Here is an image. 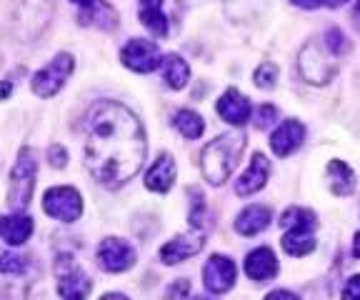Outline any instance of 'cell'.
Returning a JSON list of instances; mask_svg holds the SVG:
<instances>
[{"mask_svg": "<svg viewBox=\"0 0 360 300\" xmlns=\"http://www.w3.org/2000/svg\"><path fill=\"white\" fill-rule=\"evenodd\" d=\"M353 15H355V25L360 28V0H358V6H355V13H353Z\"/></svg>", "mask_w": 360, "mask_h": 300, "instance_id": "40", "label": "cell"}, {"mask_svg": "<svg viewBox=\"0 0 360 300\" xmlns=\"http://www.w3.org/2000/svg\"><path fill=\"white\" fill-rule=\"evenodd\" d=\"M265 300H298V295L290 293V290H273V293L265 295Z\"/></svg>", "mask_w": 360, "mask_h": 300, "instance_id": "33", "label": "cell"}, {"mask_svg": "<svg viewBox=\"0 0 360 300\" xmlns=\"http://www.w3.org/2000/svg\"><path fill=\"white\" fill-rule=\"evenodd\" d=\"M98 263H101L103 270H108V273H123V270H128V268H133L135 250H133V245L120 238H105L98 245Z\"/></svg>", "mask_w": 360, "mask_h": 300, "instance_id": "11", "label": "cell"}, {"mask_svg": "<svg viewBox=\"0 0 360 300\" xmlns=\"http://www.w3.org/2000/svg\"><path fill=\"white\" fill-rule=\"evenodd\" d=\"M328 48L326 46H318V43H308L300 53V73L308 83L313 85H321L328 83L335 73V65H333L330 56H328Z\"/></svg>", "mask_w": 360, "mask_h": 300, "instance_id": "8", "label": "cell"}, {"mask_svg": "<svg viewBox=\"0 0 360 300\" xmlns=\"http://www.w3.org/2000/svg\"><path fill=\"white\" fill-rule=\"evenodd\" d=\"M292 6H300V8H321V6H326V0H290Z\"/></svg>", "mask_w": 360, "mask_h": 300, "instance_id": "34", "label": "cell"}, {"mask_svg": "<svg viewBox=\"0 0 360 300\" xmlns=\"http://www.w3.org/2000/svg\"><path fill=\"white\" fill-rule=\"evenodd\" d=\"M215 110H218V115L225 123L231 125H245L250 120V100L240 91H236V88L225 91V96L218 100Z\"/></svg>", "mask_w": 360, "mask_h": 300, "instance_id": "15", "label": "cell"}, {"mask_svg": "<svg viewBox=\"0 0 360 300\" xmlns=\"http://www.w3.org/2000/svg\"><path fill=\"white\" fill-rule=\"evenodd\" d=\"M202 248H205V233L193 228L191 233H183V235H178V238H173L160 248V261L168 263V266H175V263L198 255Z\"/></svg>", "mask_w": 360, "mask_h": 300, "instance_id": "12", "label": "cell"}, {"mask_svg": "<svg viewBox=\"0 0 360 300\" xmlns=\"http://www.w3.org/2000/svg\"><path fill=\"white\" fill-rule=\"evenodd\" d=\"M56 278H58V293L63 300H85L90 293V278L78 268L73 255H58L56 261Z\"/></svg>", "mask_w": 360, "mask_h": 300, "instance_id": "5", "label": "cell"}, {"mask_svg": "<svg viewBox=\"0 0 360 300\" xmlns=\"http://www.w3.org/2000/svg\"><path fill=\"white\" fill-rule=\"evenodd\" d=\"M245 273H248V278H253L258 283H265L270 278H276L278 275L276 253L270 248H255L253 253L245 258Z\"/></svg>", "mask_w": 360, "mask_h": 300, "instance_id": "18", "label": "cell"}, {"mask_svg": "<svg viewBox=\"0 0 360 300\" xmlns=\"http://www.w3.org/2000/svg\"><path fill=\"white\" fill-rule=\"evenodd\" d=\"M120 60L123 65H128L135 73H153L160 65V48L153 40L133 38L125 43V48L120 51Z\"/></svg>", "mask_w": 360, "mask_h": 300, "instance_id": "9", "label": "cell"}, {"mask_svg": "<svg viewBox=\"0 0 360 300\" xmlns=\"http://www.w3.org/2000/svg\"><path fill=\"white\" fill-rule=\"evenodd\" d=\"M18 8V23L22 33H28L33 25V35L45 28L48 18H51V0H13Z\"/></svg>", "mask_w": 360, "mask_h": 300, "instance_id": "14", "label": "cell"}, {"mask_svg": "<svg viewBox=\"0 0 360 300\" xmlns=\"http://www.w3.org/2000/svg\"><path fill=\"white\" fill-rule=\"evenodd\" d=\"M75 68V60L73 56H68V53H60L51 60V65L43 70H38L33 78V93L40 98H53L58 91H60L63 85H65L68 75L73 73Z\"/></svg>", "mask_w": 360, "mask_h": 300, "instance_id": "7", "label": "cell"}, {"mask_svg": "<svg viewBox=\"0 0 360 300\" xmlns=\"http://www.w3.org/2000/svg\"><path fill=\"white\" fill-rule=\"evenodd\" d=\"M278 80V65L276 63H260V68L255 70V85L263 88V91H270Z\"/></svg>", "mask_w": 360, "mask_h": 300, "instance_id": "27", "label": "cell"}, {"mask_svg": "<svg viewBox=\"0 0 360 300\" xmlns=\"http://www.w3.org/2000/svg\"><path fill=\"white\" fill-rule=\"evenodd\" d=\"M188 290H191V283H188V280H175V283L168 288V293H165V300H183L188 295Z\"/></svg>", "mask_w": 360, "mask_h": 300, "instance_id": "30", "label": "cell"}, {"mask_svg": "<svg viewBox=\"0 0 360 300\" xmlns=\"http://www.w3.org/2000/svg\"><path fill=\"white\" fill-rule=\"evenodd\" d=\"M323 46L330 51V56H345V53H348V48H350V43H348V38L340 33V30L333 28V30H328V33H326V43H323Z\"/></svg>", "mask_w": 360, "mask_h": 300, "instance_id": "28", "label": "cell"}, {"mask_svg": "<svg viewBox=\"0 0 360 300\" xmlns=\"http://www.w3.org/2000/svg\"><path fill=\"white\" fill-rule=\"evenodd\" d=\"M283 226H285V235H283V250L292 258H303V255L315 250V228H318V218L315 213L305 208H290L283 213Z\"/></svg>", "mask_w": 360, "mask_h": 300, "instance_id": "3", "label": "cell"}, {"mask_svg": "<svg viewBox=\"0 0 360 300\" xmlns=\"http://www.w3.org/2000/svg\"><path fill=\"white\" fill-rule=\"evenodd\" d=\"M268 176H270V163H268V158H265L263 153H255L253 160H250V168H248L245 173H243V176L238 178L236 193H238V195H253V193H258L260 188L265 185Z\"/></svg>", "mask_w": 360, "mask_h": 300, "instance_id": "16", "label": "cell"}, {"mask_svg": "<svg viewBox=\"0 0 360 300\" xmlns=\"http://www.w3.org/2000/svg\"><path fill=\"white\" fill-rule=\"evenodd\" d=\"M245 148L243 133H223L215 141H210L200 153V170L210 185H223L231 173L236 170L238 160Z\"/></svg>", "mask_w": 360, "mask_h": 300, "instance_id": "2", "label": "cell"}, {"mask_svg": "<svg viewBox=\"0 0 360 300\" xmlns=\"http://www.w3.org/2000/svg\"><path fill=\"white\" fill-rule=\"evenodd\" d=\"M43 210L51 218H56V221L75 223L80 218V213H83V198H80V193L75 188L58 185L45 193Z\"/></svg>", "mask_w": 360, "mask_h": 300, "instance_id": "6", "label": "cell"}, {"mask_svg": "<svg viewBox=\"0 0 360 300\" xmlns=\"http://www.w3.org/2000/svg\"><path fill=\"white\" fill-rule=\"evenodd\" d=\"M305 138V125L300 120H283L276 128V133L270 136V148L278 158H288L290 153H295L300 145H303Z\"/></svg>", "mask_w": 360, "mask_h": 300, "instance_id": "13", "label": "cell"}, {"mask_svg": "<svg viewBox=\"0 0 360 300\" xmlns=\"http://www.w3.org/2000/svg\"><path fill=\"white\" fill-rule=\"evenodd\" d=\"M73 3H75V6H80V8H85V11L96 6V0H73Z\"/></svg>", "mask_w": 360, "mask_h": 300, "instance_id": "36", "label": "cell"}, {"mask_svg": "<svg viewBox=\"0 0 360 300\" xmlns=\"http://www.w3.org/2000/svg\"><path fill=\"white\" fill-rule=\"evenodd\" d=\"M11 88H13L11 80H6V83H0V98H3V100H6V98L11 96Z\"/></svg>", "mask_w": 360, "mask_h": 300, "instance_id": "35", "label": "cell"}, {"mask_svg": "<svg viewBox=\"0 0 360 300\" xmlns=\"http://www.w3.org/2000/svg\"><path fill=\"white\" fill-rule=\"evenodd\" d=\"M173 125L188 138V141H195V138H200L202 131H205L202 118L198 113H193V110H180V113H175Z\"/></svg>", "mask_w": 360, "mask_h": 300, "instance_id": "24", "label": "cell"}, {"mask_svg": "<svg viewBox=\"0 0 360 300\" xmlns=\"http://www.w3.org/2000/svg\"><path fill=\"white\" fill-rule=\"evenodd\" d=\"M193 300H210V298H202V295H198V298H193Z\"/></svg>", "mask_w": 360, "mask_h": 300, "instance_id": "41", "label": "cell"}, {"mask_svg": "<svg viewBox=\"0 0 360 300\" xmlns=\"http://www.w3.org/2000/svg\"><path fill=\"white\" fill-rule=\"evenodd\" d=\"M48 158H51L53 168H65L68 165V153H65V148H60V145H53L51 153H48Z\"/></svg>", "mask_w": 360, "mask_h": 300, "instance_id": "32", "label": "cell"}, {"mask_svg": "<svg viewBox=\"0 0 360 300\" xmlns=\"http://www.w3.org/2000/svg\"><path fill=\"white\" fill-rule=\"evenodd\" d=\"M141 20L155 38L168 35V20L163 15V0H141Z\"/></svg>", "mask_w": 360, "mask_h": 300, "instance_id": "21", "label": "cell"}, {"mask_svg": "<svg viewBox=\"0 0 360 300\" xmlns=\"http://www.w3.org/2000/svg\"><path fill=\"white\" fill-rule=\"evenodd\" d=\"M33 235V221L28 216H0V238L8 245H22L28 243Z\"/></svg>", "mask_w": 360, "mask_h": 300, "instance_id": "19", "label": "cell"}, {"mask_svg": "<svg viewBox=\"0 0 360 300\" xmlns=\"http://www.w3.org/2000/svg\"><path fill=\"white\" fill-rule=\"evenodd\" d=\"M353 253H355V258H360V233L355 235V248H353Z\"/></svg>", "mask_w": 360, "mask_h": 300, "instance_id": "39", "label": "cell"}, {"mask_svg": "<svg viewBox=\"0 0 360 300\" xmlns=\"http://www.w3.org/2000/svg\"><path fill=\"white\" fill-rule=\"evenodd\" d=\"M146 160V131L125 105L101 100L88 115L85 165L103 185H120L141 170Z\"/></svg>", "mask_w": 360, "mask_h": 300, "instance_id": "1", "label": "cell"}, {"mask_svg": "<svg viewBox=\"0 0 360 300\" xmlns=\"http://www.w3.org/2000/svg\"><path fill=\"white\" fill-rule=\"evenodd\" d=\"M278 115L281 113H278L276 105H260L258 113H255V128H258V131H265V128H270V125L276 123Z\"/></svg>", "mask_w": 360, "mask_h": 300, "instance_id": "29", "label": "cell"}, {"mask_svg": "<svg viewBox=\"0 0 360 300\" xmlns=\"http://www.w3.org/2000/svg\"><path fill=\"white\" fill-rule=\"evenodd\" d=\"M343 300H360V275L348 278L343 288Z\"/></svg>", "mask_w": 360, "mask_h": 300, "instance_id": "31", "label": "cell"}, {"mask_svg": "<svg viewBox=\"0 0 360 300\" xmlns=\"http://www.w3.org/2000/svg\"><path fill=\"white\" fill-rule=\"evenodd\" d=\"M35 173H38V160L30 148H22L18 153V160L13 165L11 173V188H8V203L13 210L28 208L30 198H33L35 188Z\"/></svg>", "mask_w": 360, "mask_h": 300, "instance_id": "4", "label": "cell"}, {"mask_svg": "<svg viewBox=\"0 0 360 300\" xmlns=\"http://www.w3.org/2000/svg\"><path fill=\"white\" fill-rule=\"evenodd\" d=\"M101 300H128L125 295H120V293H108V295H103Z\"/></svg>", "mask_w": 360, "mask_h": 300, "instance_id": "37", "label": "cell"}, {"mask_svg": "<svg viewBox=\"0 0 360 300\" xmlns=\"http://www.w3.org/2000/svg\"><path fill=\"white\" fill-rule=\"evenodd\" d=\"M343 3H348V0H326V6H330V8H340Z\"/></svg>", "mask_w": 360, "mask_h": 300, "instance_id": "38", "label": "cell"}, {"mask_svg": "<svg viewBox=\"0 0 360 300\" xmlns=\"http://www.w3.org/2000/svg\"><path fill=\"white\" fill-rule=\"evenodd\" d=\"M80 20L83 23H93L98 25V28H103V30H110V28H115L118 25V15H115V11H112L108 3H101V6H93V8H88L85 11V15H80Z\"/></svg>", "mask_w": 360, "mask_h": 300, "instance_id": "25", "label": "cell"}, {"mask_svg": "<svg viewBox=\"0 0 360 300\" xmlns=\"http://www.w3.org/2000/svg\"><path fill=\"white\" fill-rule=\"evenodd\" d=\"M25 258L11 253V250H0V275H20L25 270Z\"/></svg>", "mask_w": 360, "mask_h": 300, "instance_id": "26", "label": "cell"}, {"mask_svg": "<svg viewBox=\"0 0 360 300\" xmlns=\"http://www.w3.org/2000/svg\"><path fill=\"white\" fill-rule=\"evenodd\" d=\"M238 268L231 258L225 255H210V261L202 268V283L210 293H228L236 285Z\"/></svg>", "mask_w": 360, "mask_h": 300, "instance_id": "10", "label": "cell"}, {"mask_svg": "<svg viewBox=\"0 0 360 300\" xmlns=\"http://www.w3.org/2000/svg\"><path fill=\"white\" fill-rule=\"evenodd\" d=\"M163 78L173 91H180V88L188 85L191 68H188V63L180 56H168V58H163Z\"/></svg>", "mask_w": 360, "mask_h": 300, "instance_id": "23", "label": "cell"}, {"mask_svg": "<svg viewBox=\"0 0 360 300\" xmlns=\"http://www.w3.org/2000/svg\"><path fill=\"white\" fill-rule=\"evenodd\" d=\"M175 176H178V165H175L173 155L163 153L158 155V160L153 163V168L148 170L146 176V185L148 190H155V193H168L175 183Z\"/></svg>", "mask_w": 360, "mask_h": 300, "instance_id": "17", "label": "cell"}, {"mask_svg": "<svg viewBox=\"0 0 360 300\" xmlns=\"http://www.w3.org/2000/svg\"><path fill=\"white\" fill-rule=\"evenodd\" d=\"M268 226H270V210L265 205H250V208L243 210L236 221V230L240 235H258Z\"/></svg>", "mask_w": 360, "mask_h": 300, "instance_id": "20", "label": "cell"}, {"mask_svg": "<svg viewBox=\"0 0 360 300\" xmlns=\"http://www.w3.org/2000/svg\"><path fill=\"white\" fill-rule=\"evenodd\" d=\"M328 181H330V190L335 195H340V198H345V195H350L355 190V173L343 160H330V165H328Z\"/></svg>", "mask_w": 360, "mask_h": 300, "instance_id": "22", "label": "cell"}]
</instances>
